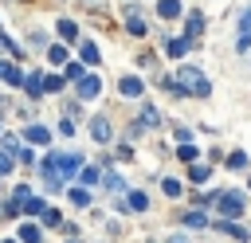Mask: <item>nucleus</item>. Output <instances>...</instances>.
Instances as JSON below:
<instances>
[{
	"instance_id": "f257e3e1",
	"label": "nucleus",
	"mask_w": 251,
	"mask_h": 243,
	"mask_svg": "<svg viewBox=\"0 0 251 243\" xmlns=\"http://www.w3.org/2000/svg\"><path fill=\"white\" fill-rule=\"evenodd\" d=\"M78 165H82L78 153H51V157H43V165H39L43 184H47V188H59V180H67V176L78 172Z\"/></svg>"
},
{
	"instance_id": "f03ea898",
	"label": "nucleus",
	"mask_w": 251,
	"mask_h": 243,
	"mask_svg": "<svg viewBox=\"0 0 251 243\" xmlns=\"http://www.w3.org/2000/svg\"><path fill=\"white\" fill-rule=\"evenodd\" d=\"M176 86L188 90V94H196V98H208L212 94V82L200 74V67H180L176 71Z\"/></svg>"
},
{
	"instance_id": "7ed1b4c3",
	"label": "nucleus",
	"mask_w": 251,
	"mask_h": 243,
	"mask_svg": "<svg viewBox=\"0 0 251 243\" xmlns=\"http://www.w3.org/2000/svg\"><path fill=\"white\" fill-rule=\"evenodd\" d=\"M216 208H220V216L224 219H235L239 212H243V196L239 192H216V200H212Z\"/></svg>"
},
{
	"instance_id": "20e7f679",
	"label": "nucleus",
	"mask_w": 251,
	"mask_h": 243,
	"mask_svg": "<svg viewBox=\"0 0 251 243\" xmlns=\"http://www.w3.org/2000/svg\"><path fill=\"white\" fill-rule=\"evenodd\" d=\"M235 51H239V55H247V51H251V8H243V12H239V35H235Z\"/></svg>"
},
{
	"instance_id": "39448f33",
	"label": "nucleus",
	"mask_w": 251,
	"mask_h": 243,
	"mask_svg": "<svg viewBox=\"0 0 251 243\" xmlns=\"http://www.w3.org/2000/svg\"><path fill=\"white\" fill-rule=\"evenodd\" d=\"M98 90H102L98 74H82V78H78V98H94Z\"/></svg>"
},
{
	"instance_id": "423d86ee",
	"label": "nucleus",
	"mask_w": 251,
	"mask_h": 243,
	"mask_svg": "<svg viewBox=\"0 0 251 243\" xmlns=\"http://www.w3.org/2000/svg\"><path fill=\"white\" fill-rule=\"evenodd\" d=\"M216 227H220V231H227L231 239H239V243H247V227H239L235 219H216Z\"/></svg>"
},
{
	"instance_id": "0eeeda50",
	"label": "nucleus",
	"mask_w": 251,
	"mask_h": 243,
	"mask_svg": "<svg viewBox=\"0 0 251 243\" xmlns=\"http://www.w3.org/2000/svg\"><path fill=\"white\" fill-rule=\"evenodd\" d=\"M90 133H94V141H110V122L98 114V118L90 122Z\"/></svg>"
},
{
	"instance_id": "6e6552de",
	"label": "nucleus",
	"mask_w": 251,
	"mask_h": 243,
	"mask_svg": "<svg viewBox=\"0 0 251 243\" xmlns=\"http://www.w3.org/2000/svg\"><path fill=\"white\" fill-rule=\"evenodd\" d=\"M200 31H204V16H200V12H192V16H188V35H184V39H188V43H196V35H200Z\"/></svg>"
},
{
	"instance_id": "1a4fd4ad",
	"label": "nucleus",
	"mask_w": 251,
	"mask_h": 243,
	"mask_svg": "<svg viewBox=\"0 0 251 243\" xmlns=\"http://www.w3.org/2000/svg\"><path fill=\"white\" fill-rule=\"evenodd\" d=\"M122 94H126V98H137V94H141V78L126 74V78H122Z\"/></svg>"
},
{
	"instance_id": "9d476101",
	"label": "nucleus",
	"mask_w": 251,
	"mask_h": 243,
	"mask_svg": "<svg viewBox=\"0 0 251 243\" xmlns=\"http://www.w3.org/2000/svg\"><path fill=\"white\" fill-rule=\"evenodd\" d=\"M0 78H4V82H24V71L12 67V63H0Z\"/></svg>"
},
{
	"instance_id": "9b49d317",
	"label": "nucleus",
	"mask_w": 251,
	"mask_h": 243,
	"mask_svg": "<svg viewBox=\"0 0 251 243\" xmlns=\"http://www.w3.org/2000/svg\"><path fill=\"white\" fill-rule=\"evenodd\" d=\"M157 12H161L165 20H173V16H180V0H161V4H157Z\"/></svg>"
},
{
	"instance_id": "f8f14e48",
	"label": "nucleus",
	"mask_w": 251,
	"mask_h": 243,
	"mask_svg": "<svg viewBox=\"0 0 251 243\" xmlns=\"http://www.w3.org/2000/svg\"><path fill=\"white\" fill-rule=\"evenodd\" d=\"M165 51H169L173 59H180V55L188 51V39H169V43H165Z\"/></svg>"
},
{
	"instance_id": "ddd939ff",
	"label": "nucleus",
	"mask_w": 251,
	"mask_h": 243,
	"mask_svg": "<svg viewBox=\"0 0 251 243\" xmlns=\"http://www.w3.org/2000/svg\"><path fill=\"white\" fill-rule=\"evenodd\" d=\"M27 141H35V145H43V141H51V133H47V125H31V129H27Z\"/></svg>"
},
{
	"instance_id": "4468645a",
	"label": "nucleus",
	"mask_w": 251,
	"mask_h": 243,
	"mask_svg": "<svg viewBox=\"0 0 251 243\" xmlns=\"http://www.w3.org/2000/svg\"><path fill=\"white\" fill-rule=\"evenodd\" d=\"M227 169H247V153H243V149L227 153Z\"/></svg>"
},
{
	"instance_id": "2eb2a0df",
	"label": "nucleus",
	"mask_w": 251,
	"mask_h": 243,
	"mask_svg": "<svg viewBox=\"0 0 251 243\" xmlns=\"http://www.w3.org/2000/svg\"><path fill=\"white\" fill-rule=\"evenodd\" d=\"M188 176H192L196 184H204V180L212 176V169H208V165H192V169H188Z\"/></svg>"
},
{
	"instance_id": "dca6fc26",
	"label": "nucleus",
	"mask_w": 251,
	"mask_h": 243,
	"mask_svg": "<svg viewBox=\"0 0 251 243\" xmlns=\"http://www.w3.org/2000/svg\"><path fill=\"white\" fill-rule=\"evenodd\" d=\"M67 196H71V204H78V208H86V204H90V192H86V188H71Z\"/></svg>"
},
{
	"instance_id": "f3484780",
	"label": "nucleus",
	"mask_w": 251,
	"mask_h": 243,
	"mask_svg": "<svg viewBox=\"0 0 251 243\" xmlns=\"http://www.w3.org/2000/svg\"><path fill=\"white\" fill-rule=\"evenodd\" d=\"M129 208H133V212H145V208H149V196H145V192H129Z\"/></svg>"
},
{
	"instance_id": "a211bd4d",
	"label": "nucleus",
	"mask_w": 251,
	"mask_h": 243,
	"mask_svg": "<svg viewBox=\"0 0 251 243\" xmlns=\"http://www.w3.org/2000/svg\"><path fill=\"white\" fill-rule=\"evenodd\" d=\"M20 239H24V243H39V227H35V223H24V227H20Z\"/></svg>"
},
{
	"instance_id": "6ab92c4d",
	"label": "nucleus",
	"mask_w": 251,
	"mask_h": 243,
	"mask_svg": "<svg viewBox=\"0 0 251 243\" xmlns=\"http://www.w3.org/2000/svg\"><path fill=\"white\" fill-rule=\"evenodd\" d=\"M126 27H129L133 35H145V20H141V16H133V12H129V20H126Z\"/></svg>"
},
{
	"instance_id": "aec40b11",
	"label": "nucleus",
	"mask_w": 251,
	"mask_h": 243,
	"mask_svg": "<svg viewBox=\"0 0 251 243\" xmlns=\"http://www.w3.org/2000/svg\"><path fill=\"white\" fill-rule=\"evenodd\" d=\"M184 223H188V227H208V216H204V212H188Z\"/></svg>"
},
{
	"instance_id": "412c9836",
	"label": "nucleus",
	"mask_w": 251,
	"mask_h": 243,
	"mask_svg": "<svg viewBox=\"0 0 251 243\" xmlns=\"http://www.w3.org/2000/svg\"><path fill=\"white\" fill-rule=\"evenodd\" d=\"M59 35H63V39H75V35H78V27H75L71 20H59Z\"/></svg>"
},
{
	"instance_id": "4be33fe9",
	"label": "nucleus",
	"mask_w": 251,
	"mask_h": 243,
	"mask_svg": "<svg viewBox=\"0 0 251 243\" xmlns=\"http://www.w3.org/2000/svg\"><path fill=\"white\" fill-rule=\"evenodd\" d=\"M161 188H165V196H180V180H173V176H165Z\"/></svg>"
},
{
	"instance_id": "5701e85b",
	"label": "nucleus",
	"mask_w": 251,
	"mask_h": 243,
	"mask_svg": "<svg viewBox=\"0 0 251 243\" xmlns=\"http://www.w3.org/2000/svg\"><path fill=\"white\" fill-rule=\"evenodd\" d=\"M82 63H98V47L94 43H82Z\"/></svg>"
},
{
	"instance_id": "b1692460",
	"label": "nucleus",
	"mask_w": 251,
	"mask_h": 243,
	"mask_svg": "<svg viewBox=\"0 0 251 243\" xmlns=\"http://www.w3.org/2000/svg\"><path fill=\"white\" fill-rule=\"evenodd\" d=\"M24 82H27V94H39V90H43V78H39V74H27Z\"/></svg>"
},
{
	"instance_id": "393cba45",
	"label": "nucleus",
	"mask_w": 251,
	"mask_h": 243,
	"mask_svg": "<svg viewBox=\"0 0 251 243\" xmlns=\"http://www.w3.org/2000/svg\"><path fill=\"white\" fill-rule=\"evenodd\" d=\"M20 208H27V212H31V216H43V200H31V196H27V200H24V204H20Z\"/></svg>"
},
{
	"instance_id": "a878e982",
	"label": "nucleus",
	"mask_w": 251,
	"mask_h": 243,
	"mask_svg": "<svg viewBox=\"0 0 251 243\" xmlns=\"http://www.w3.org/2000/svg\"><path fill=\"white\" fill-rule=\"evenodd\" d=\"M102 180H106V188H110V192H122V176H114V172H106Z\"/></svg>"
},
{
	"instance_id": "bb28decb",
	"label": "nucleus",
	"mask_w": 251,
	"mask_h": 243,
	"mask_svg": "<svg viewBox=\"0 0 251 243\" xmlns=\"http://www.w3.org/2000/svg\"><path fill=\"white\" fill-rule=\"evenodd\" d=\"M12 169H16V165H12V153L0 149V172H12Z\"/></svg>"
},
{
	"instance_id": "cd10ccee",
	"label": "nucleus",
	"mask_w": 251,
	"mask_h": 243,
	"mask_svg": "<svg viewBox=\"0 0 251 243\" xmlns=\"http://www.w3.org/2000/svg\"><path fill=\"white\" fill-rule=\"evenodd\" d=\"M67 78L78 82V78H82V63H71V67H67Z\"/></svg>"
},
{
	"instance_id": "c85d7f7f",
	"label": "nucleus",
	"mask_w": 251,
	"mask_h": 243,
	"mask_svg": "<svg viewBox=\"0 0 251 243\" xmlns=\"http://www.w3.org/2000/svg\"><path fill=\"white\" fill-rule=\"evenodd\" d=\"M59 86H63L59 74H47V78H43V90H59Z\"/></svg>"
},
{
	"instance_id": "c756f323",
	"label": "nucleus",
	"mask_w": 251,
	"mask_h": 243,
	"mask_svg": "<svg viewBox=\"0 0 251 243\" xmlns=\"http://www.w3.org/2000/svg\"><path fill=\"white\" fill-rule=\"evenodd\" d=\"M141 122H145V125H157V110L145 106V110H141Z\"/></svg>"
},
{
	"instance_id": "7c9ffc66",
	"label": "nucleus",
	"mask_w": 251,
	"mask_h": 243,
	"mask_svg": "<svg viewBox=\"0 0 251 243\" xmlns=\"http://www.w3.org/2000/svg\"><path fill=\"white\" fill-rule=\"evenodd\" d=\"M180 161H196V145L184 141V145H180Z\"/></svg>"
},
{
	"instance_id": "2f4dec72",
	"label": "nucleus",
	"mask_w": 251,
	"mask_h": 243,
	"mask_svg": "<svg viewBox=\"0 0 251 243\" xmlns=\"http://www.w3.org/2000/svg\"><path fill=\"white\" fill-rule=\"evenodd\" d=\"M47 59H51V63H63V59H67V51H63V47H51V51H47Z\"/></svg>"
}]
</instances>
